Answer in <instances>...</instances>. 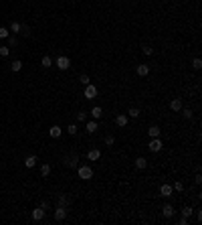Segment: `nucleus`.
<instances>
[{
	"label": "nucleus",
	"instance_id": "nucleus-15",
	"mask_svg": "<svg viewBox=\"0 0 202 225\" xmlns=\"http://www.w3.org/2000/svg\"><path fill=\"white\" fill-rule=\"evenodd\" d=\"M77 162H79V158H77V156H67L65 158V164H67L69 168H77Z\"/></svg>",
	"mask_w": 202,
	"mask_h": 225
},
{
	"label": "nucleus",
	"instance_id": "nucleus-25",
	"mask_svg": "<svg viewBox=\"0 0 202 225\" xmlns=\"http://www.w3.org/2000/svg\"><path fill=\"white\" fill-rule=\"evenodd\" d=\"M180 112H182V116H184L186 120H190V118H192V110H190V107H182Z\"/></svg>",
	"mask_w": 202,
	"mask_h": 225
},
{
	"label": "nucleus",
	"instance_id": "nucleus-27",
	"mask_svg": "<svg viewBox=\"0 0 202 225\" xmlns=\"http://www.w3.org/2000/svg\"><path fill=\"white\" fill-rule=\"evenodd\" d=\"M16 45H18V39H16L14 34H12V37L8 34V47H16Z\"/></svg>",
	"mask_w": 202,
	"mask_h": 225
},
{
	"label": "nucleus",
	"instance_id": "nucleus-31",
	"mask_svg": "<svg viewBox=\"0 0 202 225\" xmlns=\"http://www.w3.org/2000/svg\"><path fill=\"white\" fill-rule=\"evenodd\" d=\"M10 33H20V23H16V20H14V23L10 24Z\"/></svg>",
	"mask_w": 202,
	"mask_h": 225
},
{
	"label": "nucleus",
	"instance_id": "nucleus-20",
	"mask_svg": "<svg viewBox=\"0 0 202 225\" xmlns=\"http://www.w3.org/2000/svg\"><path fill=\"white\" fill-rule=\"evenodd\" d=\"M89 114L93 116V120H99L101 116H103V110H101V107H93V110L89 112Z\"/></svg>",
	"mask_w": 202,
	"mask_h": 225
},
{
	"label": "nucleus",
	"instance_id": "nucleus-35",
	"mask_svg": "<svg viewBox=\"0 0 202 225\" xmlns=\"http://www.w3.org/2000/svg\"><path fill=\"white\" fill-rule=\"evenodd\" d=\"M192 67H194V69H196V71H198V69L202 67V61H200V57H196V59H194V61H192Z\"/></svg>",
	"mask_w": 202,
	"mask_h": 225
},
{
	"label": "nucleus",
	"instance_id": "nucleus-39",
	"mask_svg": "<svg viewBox=\"0 0 202 225\" xmlns=\"http://www.w3.org/2000/svg\"><path fill=\"white\" fill-rule=\"evenodd\" d=\"M41 207H42V209H45V211H49V209H51V205H49V201H42V203H41Z\"/></svg>",
	"mask_w": 202,
	"mask_h": 225
},
{
	"label": "nucleus",
	"instance_id": "nucleus-18",
	"mask_svg": "<svg viewBox=\"0 0 202 225\" xmlns=\"http://www.w3.org/2000/svg\"><path fill=\"white\" fill-rule=\"evenodd\" d=\"M41 65H42V69H49L51 65H53V59H51L49 55H45V57L41 59Z\"/></svg>",
	"mask_w": 202,
	"mask_h": 225
},
{
	"label": "nucleus",
	"instance_id": "nucleus-28",
	"mask_svg": "<svg viewBox=\"0 0 202 225\" xmlns=\"http://www.w3.org/2000/svg\"><path fill=\"white\" fill-rule=\"evenodd\" d=\"M20 34H22V37H28V34H31V29H28L27 24H20Z\"/></svg>",
	"mask_w": 202,
	"mask_h": 225
},
{
	"label": "nucleus",
	"instance_id": "nucleus-23",
	"mask_svg": "<svg viewBox=\"0 0 202 225\" xmlns=\"http://www.w3.org/2000/svg\"><path fill=\"white\" fill-rule=\"evenodd\" d=\"M127 118H140V110H137V107H130V112H127Z\"/></svg>",
	"mask_w": 202,
	"mask_h": 225
},
{
	"label": "nucleus",
	"instance_id": "nucleus-2",
	"mask_svg": "<svg viewBox=\"0 0 202 225\" xmlns=\"http://www.w3.org/2000/svg\"><path fill=\"white\" fill-rule=\"evenodd\" d=\"M55 65H57V67L61 69V71H67V69L71 67V61H69V57H65V55H61V57H59L57 61H55Z\"/></svg>",
	"mask_w": 202,
	"mask_h": 225
},
{
	"label": "nucleus",
	"instance_id": "nucleus-5",
	"mask_svg": "<svg viewBox=\"0 0 202 225\" xmlns=\"http://www.w3.org/2000/svg\"><path fill=\"white\" fill-rule=\"evenodd\" d=\"M65 217H67V207H61V205H59L57 209H55V221H63Z\"/></svg>",
	"mask_w": 202,
	"mask_h": 225
},
{
	"label": "nucleus",
	"instance_id": "nucleus-12",
	"mask_svg": "<svg viewBox=\"0 0 202 225\" xmlns=\"http://www.w3.org/2000/svg\"><path fill=\"white\" fill-rule=\"evenodd\" d=\"M37 156H34V154H31V156H27V158H24V166H27V168H32V166H37Z\"/></svg>",
	"mask_w": 202,
	"mask_h": 225
},
{
	"label": "nucleus",
	"instance_id": "nucleus-8",
	"mask_svg": "<svg viewBox=\"0 0 202 225\" xmlns=\"http://www.w3.org/2000/svg\"><path fill=\"white\" fill-rule=\"evenodd\" d=\"M32 219L34 221H42V219H45V209H42V207L32 209Z\"/></svg>",
	"mask_w": 202,
	"mask_h": 225
},
{
	"label": "nucleus",
	"instance_id": "nucleus-10",
	"mask_svg": "<svg viewBox=\"0 0 202 225\" xmlns=\"http://www.w3.org/2000/svg\"><path fill=\"white\" fill-rule=\"evenodd\" d=\"M87 158H89V160H91V162H95V160H99V158H101V150H97V148H93V150H89V152H87Z\"/></svg>",
	"mask_w": 202,
	"mask_h": 225
},
{
	"label": "nucleus",
	"instance_id": "nucleus-34",
	"mask_svg": "<svg viewBox=\"0 0 202 225\" xmlns=\"http://www.w3.org/2000/svg\"><path fill=\"white\" fill-rule=\"evenodd\" d=\"M77 120H79V122H87V112H79V114H77Z\"/></svg>",
	"mask_w": 202,
	"mask_h": 225
},
{
	"label": "nucleus",
	"instance_id": "nucleus-33",
	"mask_svg": "<svg viewBox=\"0 0 202 225\" xmlns=\"http://www.w3.org/2000/svg\"><path fill=\"white\" fill-rule=\"evenodd\" d=\"M67 132L71 134V136H75V134H77V126H75V124H69V126H67Z\"/></svg>",
	"mask_w": 202,
	"mask_h": 225
},
{
	"label": "nucleus",
	"instance_id": "nucleus-14",
	"mask_svg": "<svg viewBox=\"0 0 202 225\" xmlns=\"http://www.w3.org/2000/svg\"><path fill=\"white\" fill-rule=\"evenodd\" d=\"M85 128H87V132H89V134L97 132V128H99V126H97V120H89V122L85 124Z\"/></svg>",
	"mask_w": 202,
	"mask_h": 225
},
{
	"label": "nucleus",
	"instance_id": "nucleus-4",
	"mask_svg": "<svg viewBox=\"0 0 202 225\" xmlns=\"http://www.w3.org/2000/svg\"><path fill=\"white\" fill-rule=\"evenodd\" d=\"M85 97H87V99H93V97H97V87H95L93 83L85 85Z\"/></svg>",
	"mask_w": 202,
	"mask_h": 225
},
{
	"label": "nucleus",
	"instance_id": "nucleus-40",
	"mask_svg": "<svg viewBox=\"0 0 202 225\" xmlns=\"http://www.w3.org/2000/svg\"><path fill=\"white\" fill-rule=\"evenodd\" d=\"M194 181H196V185H200V183H202V175H200V172L196 175V179H194Z\"/></svg>",
	"mask_w": 202,
	"mask_h": 225
},
{
	"label": "nucleus",
	"instance_id": "nucleus-9",
	"mask_svg": "<svg viewBox=\"0 0 202 225\" xmlns=\"http://www.w3.org/2000/svg\"><path fill=\"white\" fill-rule=\"evenodd\" d=\"M170 110H172V112H180V110H182V99H180V97H174V99L170 102Z\"/></svg>",
	"mask_w": 202,
	"mask_h": 225
},
{
	"label": "nucleus",
	"instance_id": "nucleus-37",
	"mask_svg": "<svg viewBox=\"0 0 202 225\" xmlns=\"http://www.w3.org/2000/svg\"><path fill=\"white\" fill-rule=\"evenodd\" d=\"M141 51H144V55H154V49L150 45H145V47H141Z\"/></svg>",
	"mask_w": 202,
	"mask_h": 225
},
{
	"label": "nucleus",
	"instance_id": "nucleus-19",
	"mask_svg": "<svg viewBox=\"0 0 202 225\" xmlns=\"http://www.w3.org/2000/svg\"><path fill=\"white\" fill-rule=\"evenodd\" d=\"M148 134H150V136H152V138H160V134H162V130H160V128H158V126H152V128H150V130H148Z\"/></svg>",
	"mask_w": 202,
	"mask_h": 225
},
{
	"label": "nucleus",
	"instance_id": "nucleus-22",
	"mask_svg": "<svg viewBox=\"0 0 202 225\" xmlns=\"http://www.w3.org/2000/svg\"><path fill=\"white\" fill-rule=\"evenodd\" d=\"M41 175L42 176H49L51 175V164H47V162L42 164V166H41Z\"/></svg>",
	"mask_w": 202,
	"mask_h": 225
},
{
	"label": "nucleus",
	"instance_id": "nucleus-21",
	"mask_svg": "<svg viewBox=\"0 0 202 225\" xmlns=\"http://www.w3.org/2000/svg\"><path fill=\"white\" fill-rule=\"evenodd\" d=\"M10 69L12 71H20V69H22V61H18V59H16V61H12V65H10Z\"/></svg>",
	"mask_w": 202,
	"mask_h": 225
},
{
	"label": "nucleus",
	"instance_id": "nucleus-17",
	"mask_svg": "<svg viewBox=\"0 0 202 225\" xmlns=\"http://www.w3.org/2000/svg\"><path fill=\"white\" fill-rule=\"evenodd\" d=\"M148 166V160H145L144 156H140V158H135V168H140V170H144V168Z\"/></svg>",
	"mask_w": 202,
	"mask_h": 225
},
{
	"label": "nucleus",
	"instance_id": "nucleus-38",
	"mask_svg": "<svg viewBox=\"0 0 202 225\" xmlns=\"http://www.w3.org/2000/svg\"><path fill=\"white\" fill-rule=\"evenodd\" d=\"M113 142H115L113 136H105V144H107V146H113Z\"/></svg>",
	"mask_w": 202,
	"mask_h": 225
},
{
	"label": "nucleus",
	"instance_id": "nucleus-7",
	"mask_svg": "<svg viewBox=\"0 0 202 225\" xmlns=\"http://www.w3.org/2000/svg\"><path fill=\"white\" fill-rule=\"evenodd\" d=\"M172 193H174V189H172V185H162V187H160V195H162L164 199L172 197Z\"/></svg>",
	"mask_w": 202,
	"mask_h": 225
},
{
	"label": "nucleus",
	"instance_id": "nucleus-24",
	"mask_svg": "<svg viewBox=\"0 0 202 225\" xmlns=\"http://www.w3.org/2000/svg\"><path fill=\"white\" fill-rule=\"evenodd\" d=\"M79 83H83V85H89V83H91V79H89L87 73H83V75L79 77Z\"/></svg>",
	"mask_w": 202,
	"mask_h": 225
},
{
	"label": "nucleus",
	"instance_id": "nucleus-32",
	"mask_svg": "<svg viewBox=\"0 0 202 225\" xmlns=\"http://www.w3.org/2000/svg\"><path fill=\"white\" fill-rule=\"evenodd\" d=\"M59 205H61V207H67V205H69V199L65 197V195H61V197H59Z\"/></svg>",
	"mask_w": 202,
	"mask_h": 225
},
{
	"label": "nucleus",
	"instance_id": "nucleus-13",
	"mask_svg": "<svg viewBox=\"0 0 202 225\" xmlns=\"http://www.w3.org/2000/svg\"><path fill=\"white\" fill-rule=\"evenodd\" d=\"M135 73H137V75H140V77H145V75H148V73H150V67H148V65H144V63H141V65H137Z\"/></svg>",
	"mask_w": 202,
	"mask_h": 225
},
{
	"label": "nucleus",
	"instance_id": "nucleus-1",
	"mask_svg": "<svg viewBox=\"0 0 202 225\" xmlns=\"http://www.w3.org/2000/svg\"><path fill=\"white\" fill-rule=\"evenodd\" d=\"M77 176L83 179V181L93 179V168L89 166V164H81V166H77Z\"/></svg>",
	"mask_w": 202,
	"mask_h": 225
},
{
	"label": "nucleus",
	"instance_id": "nucleus-36",
	"mask_svg": "<svg viewBox=\"0 0 202 225\" xmlns=\"http://www.w3.org/2000/svg\"><path fill=\"white\" fill-rule=\"evenodd\" d=\"M172 189H174V191H178V193H180V191H184V185L180 183V181H176V183H174V187H172Z\"/></svg>",
	"mask_w": 202,
	"mask_h": 225
},
{
	"label": "nucleus",
	"instance_id": "nucleus-26",
	"mask_svg": "<svg viewBox=\"0 0 202 225\" xmlns=\"http://www.w3.org/2000/svg\"><path fill=\"white\" fill-rule=\"evenodd\" d=\"M192 211H194V209H192V207H182V217H190V215H192Z\"/></svg>",
	"mask_w": 202,
	"mask_h": 225
},
{
	"label": "nucleus",
	"instance_id": "nucleus-29",
	"mask_svg": "<svg viewBox=\"0 0 202 225\" xmlns=\"http://www.w3.org/2000/svg\"><path fill=\"white\" fill-rule=\"evenodd\" d=\"M8 34H10V31L6 27H0V39H8Z\"/></svg>",
	"mask_w": 202,
	"mask_h": 225
},
{
	"label": "nucleus",
	"instance_id": "nucleus-6",
	"mask_svg": "<svg viewBox=\"0 0 202 225\" xmlns=\"http://www.w3.org/2000/svg\"><path fill=\"white\" fill-rule=\"evenodd\" d=\"M174 213H176V211H174V207H172V205H170V203H166V205H164V207H162V215H164V217H166V219H170V217H174Z\"/></svg>",
	"mask_w": 202,
	"mask_h": 225
},
{
	"label": "nucleus",
	"instance_id": "nucleus-16",
	"mask_svg": "<svg viewBox=\"0 0 202 225\" xmlns=\"http://www.w3.org/2000/svg\"><path fill=\"white\" fill-rule=\"evenodd\" d=\"M61 132H63V130H61V126H51V128H49L51 138H59V136H61Z\"/></svg>",
	"mask_w": 202,
	"mask_h": 225
},
{
	"label": "nucleus",
	"instance_id": "nucleus-41",
	"mask_svg": "<svg viewBox=\"0 0 202 225\" xmlns=\"http://www.w3.org/2000/svg\"><path fill=\"white\" fill-rule=\"evenodd\" d=\"M188 223V217H180V225H186Z\"/></svg>",
	"mask_w": 202,
	"mask_h": 225
},
{
	"label": "nucleus",
	"instance_id": "nucleus-30",
	"mask_svg": "<svg viewBox=\"0 0 202 225\" xmlns=\"http://www.w3.org/2000/svg\"><path fill=\"white\" fill-rule=\"evenodd\" d=\"M8 53H10V47H0V57H8Z\"/></svg>",
	"mask_w": 202,
	"mask_h": 225
},
{
	"label": "nucleus",
	"instance_id": "nucleus-3",
	"mask_svg": "<svg viewBox=\"0 0 202 225\" xmlns=\"http://www.w3.org/2000/svg\"><path fill=\"white\" fill-rule=\"evenodd\" d=\"M162 146H164V144H162V140H160V138H152V142L148 144V148L152 150V152H160V150H162Z\"/></svg>",
	"mask_w": 202,
	"mask_h": 225
},
{
	"label": "nucleus",
	"instance_id": "nucleus-11",
	"mask_svg": "<svg viewBox=\"0 0 202 225\" xmlns=\"http://www.w3.org/2000/svg\"><path fill=\"white\" fill-rule=\"evenodd\" d=\"M127 122H130V118H127V114H119L117 118H115V124H117L119 128H123V126H127Z\"/></svg>",
	"mask_w": 202,
	"mask_h": 225
}]
</instances>
